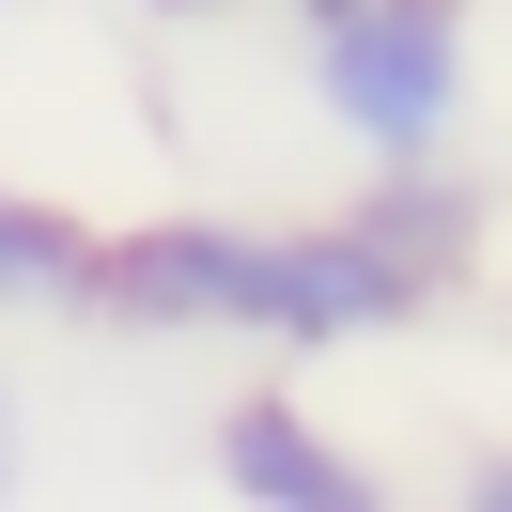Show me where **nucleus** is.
<instances>
[{
    "instance_id": "f257e3e1",
    "label": "nucleus",
    "mask_w": 512,
    "mask_h": 512,
    "mask_svg": "<svg viewBox=\"0 0 512 512\" xmlns=\"http://www.w3.org/2000/svg\"><path fill=\"white\" fill-rule=\"evenodd\" d=\"M94 311L140 326V342H280V357H342V342L419 326V295H404V264H388L357 218H311V233L140 218V233H94Z\"/></svg>"
},
{
    "instance_id": "f03ea898",
    "label": "nucleus",
    "mask_w": 512,
    "mask_h": 512,
    "mask_svg": "<svg viewBox=\"0 0 512 512\" xmlns=\"http://www.w3.org/2000/svg\"><path fill=\"white\" fill-rule=\"evenodd\" d=\"M311 109L373 171L450 156V125H466V0H326L311 16Z\"/></svg>"
},
{
    "instance_id": "7ed1b4c3",
    "label": "nucleus",
    "mask_w": 512,
    "mask_h": 512,
    "mask_svg": "<svg viewBox=\"0 0 512 512\" xmlns=\"http://www.w3.org/2000/svg\"><path fill=\"white\" fill-rule=\"evenodd\" d=\"M218 497H264V512H373L388 481L357 466V450L326 435L311 404L249 388V404H218Z\"/></svg>"
},
{
    "instance_id": "20e7f679",
    "label": "nucleus",
    "mask_w": 512,
    "mask_h": 512,
    "mask_svg": "<svg viewBox=\"0 0 512 512\" xmlns=\"http://www.w3.org/2000/svg\"><path fill=\"white\" fill-rule=\"evenodd\" d=\"M357 233H373V249L404 264V295L435 311V295H450V280L481 264V187H450L435 156H404V171H388L373 202H357Z\"/></svg>"
},
{
    "instance_id": "39448f33",
    "label": "nucleus",
    "mask_w": 512,
    "mask_h": 512,
    "mask_svg": "<svg viewBox=\"0 0 512 512\" xmlns=\"http://www.w3.org/2000/svg\"><path fill=\"white\" fill-rule=\"evenodd\" d=\"M0 311H94V233L32 187H0Z\"/></svg>"
},
{
    "instance_id": "423d86ee",
    "label": "nucleus",
    "mask_w": 512,
    "mask_h": 512,
    "mask_svg": "<svg viewBox=\"0 0 512 512\" xmlns=\"http://www.w3.org/2000/svg\"><path fill=\"white\" fill-rule=\"evenodd\" d=\"M450 497H466V512H512V450H466V466H450Z\"/></svg>"
},
{
    "instance_id": "0eeeda50",
    "label": "nucleus",
    "mask_w": 512,
    "mask_h": 512,
    "mask_svg": "<svg viewBox=\"0 0 512 512\" xmlns=\"http://www.w3.org/2000/svg\"><path fill=\"white\" fill-rule=\"evenodd\" d=\"M32 481V404H16V373H0V497Z\"/></svg>"
},
{
    "instance_id": "6e6552de",
    "label": "nucleus",
    "mask_w": 512,
    "mask_h": 512,
    "mask_svg": "<svg viewBox=\"0 0 512 512\" xmlns=\"http://www.w3.org/2000/svg\"><path fill=\"white\" fill-rule=\"evenodd\" d=\"M140 16H233V0H140Z\"/></svg>"
},
{
    "instance_id": "1a4fd4ad",
    "label": "nucleus",
    "mask_w": 512,
    "mask_h": 512,
    "mask_svg": "<svg viewBox=\"0 0 512 512\" xmlns=\"http://www.w3.org/2000/svg\"><path fill=\"white\" fill-rule=\"evenodd\" d=\"M295 16H326V0H295Z\"/></svg>"
}]
</instances>
